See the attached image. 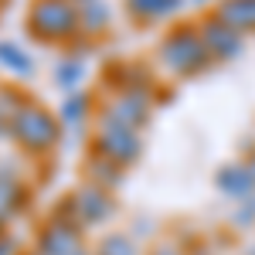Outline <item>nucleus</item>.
Returning a JSON list of instances; mask_svg holds the SVG:
<instances>
[{
    "label": "nucleus",
    "mask_w": 255,
    "mask_h": 255,
    "mask_svg": "<svg viewBox=\"0 0 255 255\" xmlns=\"http://www.w3.org/2000/svg\"><path fill=\"white\" fill-rule=\"evenodd\" d=\"M160 65L170 72V75H180V79H187V75H197V72H204L208 65H211V51L204 48V41H201V31H197V24H177L170 27L163 41H160Z\"/></svg>",
    "instance_id": "obj_1"
},
{
    "label": "nucleus",
    "mask_w": 255,
    "mask_h": 255,
    "mask_svg": "<svg viewBox=\"0 0 255 255\" xmlns=\"http://www.w3.org/2000/svg\"><path fill=\"white\" fill-rule=\"evenodd\" d=\"M27 34L34 41H72L82 34L79 7L72 0H34L27 10Z\"/></svg>",
    "instance_id": "obj_2"
},
{
    "label": "nucleus",
    "mask_w": 255,
    "mask_h": 255,
    "mask_svg": "<svg viewBox=\"0 0 255 255\" xmlns=\"http://www.w3.org/2000/svg\"><path fill=\"white\" fill-rule=\"evenodd\" d=\"M10 133H14V139H17L20 146L41 153V150L55 146L61 126H58V116H51L44 106H38V102H24V106L17 109V116L10 119Z\"/></svg>",
    "instance_id": "obj_3"
},
{
    "label": "nucleus",
    "mask_w": 255,
    "mask_h": 255,
    "mask_svg": "<svg viewBox=\"0 0 255 255\" xmlns=\"http://www.w3.org/2000/svg\"><path fill=\"white\" fill-rule=\"evenodd\" d=\"M96 150H99V157L113 160L116 167H129L143 153V139H139V129L102 116V123L96 129Z\"/></svg>",
    "instance_id": "obj_4"
},
{
    "label": "nucleus",
    "mask_w": 255,
    "mask_h": 255,
    "mask_svg": "<svg viewBox=\"0 0 255 255\" xmlns=\"http://www.w3.org/2000/svg\"><path fill=\"white\" fill-rule=\"evenodd\" d=\"M197 31H201V41H204V48L211 51L215 61H235L245 51V38L235 27H228L225 20H218L215 14L197 20Z\"/></svg>",
    "instance_id": "obj_5"
},
{
    "label": "nucleus",
    "mask_w": 255,
    "mask_h": 255,
    "mask_svg": "<svg viewBox=\"0 0 255 255\" xmlns=\"http://www.w3.org/2000/svg\"><path fill=\"white\" fill-rule=\"evenodd\" d=\"M150 109H153V102H150V89H123V92H116V96L106 102L102 116L116 119V123H123V126L139 129V126L150 119Z\"/></svg>",
    "instance_id": "obj_6"
},
{
    "label": "nucleus",
    "mask_w": 255,
    "mask_h": 255,
    "mask_svg": "<svg viewBox=\"0 0 255 255\" xmlns=\"http://www.w3.org/2000/svg\"><path fill=\"white\" fill-rule=\"evenodd\" d=\"M113 197L106 194L99 184H85L79 194H75V218H79L82 225H99V221H106V218L113 215Z\"/></svg>",
    "instance_id": "obj_7"
},
{
    "label": "nucleus",
    "mask_w": 255,
    "mask_h": 255,
    "mask_svg": "<svg viewBox=\"0 0 255 255\" xmlns=\"http://www.w3.org/2000/svg\"><path fill=\"white\" fill-rule=\"evenodd\" d=\"M215 187L221 194L235 197V201H245V197L255 194V180H252V174H249V167H245V160H242V163H238V160L225 163L215 174Z\"/></svg>",
    "instance_id": "obj_8"
},
{
    "label": "nucleus",
    "mask_w": 255,
    "mask_h": 255,
    "mask_svg": "<svg viewBox=\"0 0 255 255\" xmlns=\"http://www.w3.org/2000/svg\"><path fill=\"white\" fill-rule=\"evenodd\" d=\"M215 17L225 20L228 27H235L238 34H255V0H218Z\"/></svg>",
    "instance_id": "obj_9"
},
{
    "label": "nucleus",
    "mask_w": 255,
    "mask_h": 255,
    "mask_svg": "<svg viewBox=\"0 0 255 255\" xmlns=\"http://www.w3.org/2000/svg\"><path fill=\"white\" fill-rule=\"evenodd\" d=\"M187 0H126V10L139 20V24H153V20H167Z\"/></svg>",
    "instance_id": "obj_10"
},
{
    "label": "nucleus",
    "mask_w": 255,
    "mask_h": 255,
    "mask_svg": "<svg viewBox=\"0 0 255 255\" xmlns=\"http://www.w3.org/2000/svg\"><path fill=\"white\" fill-rule=\"evenodd\" d=\"M44 242H41V252L44 255H75L79 252V235L68 228V225H51V228H44Z\"/></svg>",
    "instance_id": "obj_11"
},
{
    "label": "nucleus",
    "mask_w": 255,
    "mask_h": 255,
    "mask_svg": "<svg viewBox=\"0 0 255 255\" xmlns=\"http://www.w3.org/2000/svg\"><path fill=\"white\" fill-rule=\"evenodd\" d=\"M0 65H3L7 72L20 75V79H31V75H34V58H31L24 48H17L14 41H0Z\"/></svg>",
    "instance_id": "obj_12"
},
{
    "label": "nucleus",
    "mask_w": 255,
    "mask_h": 255,
    "mask_svg": "<svg viewBox=\"0 0 255 255\" xmlns=\"http://www.w3.org/2000/svg\"><path fill=\"white\" fill-rule=\"evenodd\" d=\"M79 24H82V34L96 38L109 27V7L102 0H92V3H82L79 7Z\"/></svg>",
    "instance_id": "obj_13"
},
{
    "label": "nucleus",
    "mask_w": 255,
    "mask_h": 255,
    "mask_svg": "<svg viewBox=\"0 0 255 255\" xmlns=\"http://www.w3.org/2000/svg\"><path fill=\"white\" fill-rule=\"evenodd\" d=\"M89 174H92V180L89 184H99V187H116L119 184V177H123V167H116L113 160H106V157H92L89 160Z\"/></svg>",
    "instance_id": "obj_14"
},
{
    "label": "nucleus",
    "mask_w": 255,
    "mask_h": 255,
    "mask_svg": "<svg viewBox=\"0 0 255 255\" xmlns=\"http://www.w3.org/2000/svg\"><path fill=\"white\" fill-rule=\"evenodd\" d=\"M82 75H85V65H82V58H75V55H68L65 61L55 65V85L68 89V92H75V85L82 82Z\"/></svg>",
    "instance_id": "obj_15"
},
{
    "label": "nucleus",
    "mask_w": 255,
    "mask_h": 255,
    "mask_svg": "<svg viewBox=\"0 0 255 255\" xmlns=\"http://www.w3.org/2000/svg\"><path fill=\"white\" fill-rule=\"evenodd\" d=\"M89 113H92L89 96H85V92H72V96L61 102V113H58V116H61V123H75V126H79V123L89 119Z\"/></svg>",
    "instance_id": "obj_16"
},
{
    "label": "nucleus",
    "mask_w": 255,
    "mask_h": 255,
    "mask_svg": "<svg viewBox=\"0 0 255 255\" xmlns=\"http://www.w3.org/2000/svg\"><path fill=\"white\" fill-rule=\"evenodd\" d=\"M27 99H20L14 89H7V85H0V133L3 129H10V119L17 116V109L24 106Z\"/></svg>",
    "instance_id": "obj_17"
},
{
    "label": "nucleus",
    "mask_w": 255,
    "mask_h": 255,
    "mask_svg": "<svg viewBox=\"0 0 255 255\" xmlns=\"http://www.w3.org/2000/svg\"><path fill=\"white\" fill-rule=\"evenodd\" d=\"M99 255H139L136 242L126 235H109L102 238V245H99Z\"/></svg>",
    "instance_id": "obj_18"
},
{
    "label": "nucleus",
    "mask_w": 255,
    "mask_h": 255,
    "mask_svg": "<svg viewBox=\"0 0 255 255\" xmlns=\"http://www.w3.org/2000/svg\"><path fill=\"white\" fill-rule=\"evenodd\" d=\"M232 225H235L238 232H249V228H255V194L245 197V201H238L235 215H232Z\"/></svg>",
    "instance_id": "obj_19"
},
{
    "label": "nucleus",
    "mask_w": 255,
    "mask_h": 255,
    "mask_svg": "<svg viewBox=\"0 0 255 255\" xmlns=\"http://www.w3.org/2000/svg\"><path fill=\"white\" fill-rule=\"evenodd\" d=\"M14 204H17V184L14 180H0V218L14 215Z\"/></svg>",
    "instance_id": "obj_20"
},
{
    "label": "nucleus",
    "mask_w": 255,
    "mask_h": 255,
    "mask_svg": "<svg viewBox=\"0 0 255 255\" xmlns=\"http://www.w3.org/2000/svg\"><path fill=\"white\" fill-rule=\"evenodd\" d=\"M153 255H184V252H180L177 245H160V249H157Z\"/></svg>",
    "instance_id": "obj_21"
},
{
    "label": "nucleus",
    "mask_w": 255,
    "mask_h": 255,
    "mask_svg": "<svg viewBox=\"0 0 255 255\" xmlns=\"http://www.w3.org/2000/svg\"><path fill=\"white\" fill-rule=\"evenodd\" d=\"M245 167H249V174H252V180H255V153H252V157H245Z\"/></svg>",
    "instance_id": "obj_22"
},
{
    "label": "nucleus",
    "mask_w": 255,
    "mask_h": 255,
    "mask_svg": "<svg viewBox=\"0 0 255 255\" xmlns=\"http://www.w3.org/2000/svg\"><path fill=\"white\" fill-rule=\"evenodd\" d=\"M72 3H75V7H82V3H92V0H72Z\"/></svg>",
    "instance_id": "obj_23"
},
{
    "label": "nucleus",
    "mask_w": 255,
    "mask_h": 255,
    "mask_svg": "<svg viewBox=\"0 0 255 255\" xmlns=\"http://www.w3.org/2000/svg\"><path fill=\"white\" fill-rule=\"evenodd\" d=\"M194 3H211V0H194ZM215 3H218V0H215Z\"/></svg>",
    "instance_id": "obj_24"
},
{
    "label": "nucleus",
    "mask_w": 255,
    "mask_h": 255,
    "mask_svg": "<svg viewBox=\"0 0 255 255\" xmlns=\"http://www.w3.org/2000/svg\"><path fill=\"white\" fill-rule=\"evenodd\" d=\"M252 255H255V252H252Z\"/></svg>",
    "instance_id": "obj_25"
}]
</instances>
